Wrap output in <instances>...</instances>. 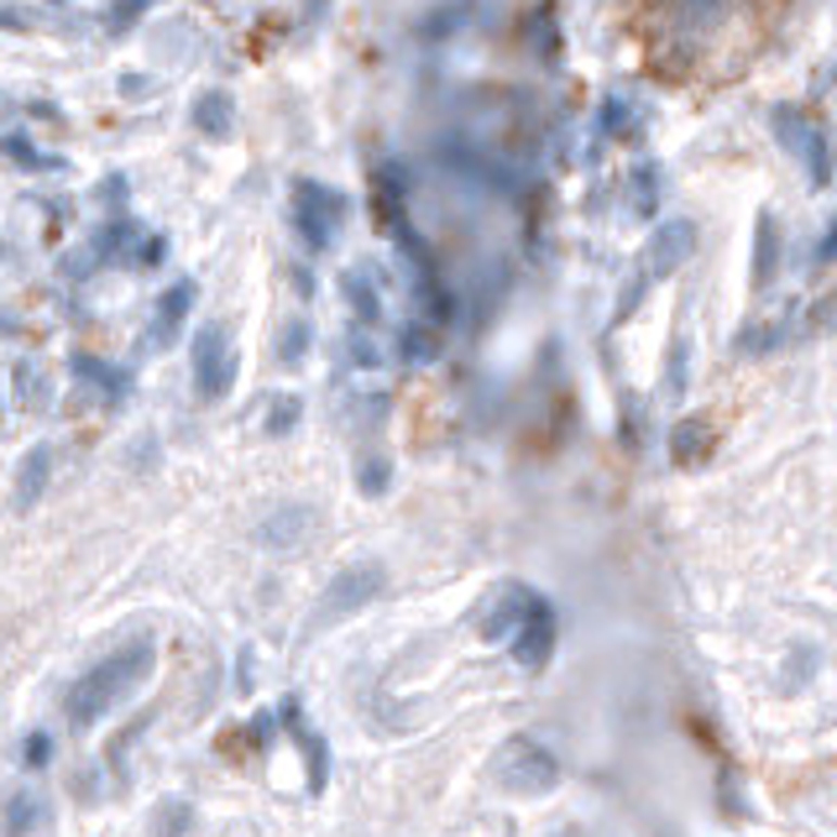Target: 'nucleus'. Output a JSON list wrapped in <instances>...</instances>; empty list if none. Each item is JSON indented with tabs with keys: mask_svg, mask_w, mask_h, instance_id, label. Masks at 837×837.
<instances>
[{
	"mask_svg": "<svg viewBox=\"0 0 837 837\" xmlns=\"http://www.w3.org/2000/svg\"><path fill=\"white\" fill-rule=\"evenodd\" d=\"M707 450H712V424L701 414L675 419V429H670V461L675 466H696V461H707Z\"/></svg>",
	"mask_w": 837,
	"mask_h": 837,
	"instance_id": "nucleus-13",
	"label": "nucleus"
},
{
	"mask_svg": "<svg viewBox=\"0 0 837 837\" xmlns=\"http://www.w3.org/2000/svg\"><path fill=\"white\" fill-rule=\"evenodd\" d=\"M383 592V566H346L335 581H330V592L320 597V613H314V623H335V618H351L357 607H366V602Z\"/></svg>",
	"mask_w": 837,
	"mask_h": 837,
	"instance_id": "nucleus-6",
	"label": "nucleus"
},
{
	"mask_svg": "<svg viewBox=\"0 0 837 837\" xmlns=\"http://www.w3.org/2000/svg\"><path fill=\"white\" fill-rule=\"evenodd\" d=\"M94 199H100L105 209H120V205H126V179H120V173H111V179H100V189H94Z\"/></svg>",
	"mask_w": 837,
	"mask_h": 837,
	"instance_id": "nucleus-37",
	"label": "nucleus"
},
{
	"mask_svg": "<svg viewBox=\"0 0 837 837\" xmlns=\"http://www.w3.org/2000/svg\"><path fill=\"white\" fill-rule=\"evenodd\" d=\"M152 655H157L152 639H137L131 649H116L111 659H100L90 675H79L74 691H68V701H63L68 722H74V727H90V722H100L116 701H126V696L152 675Z\"/></svg>",
	"mask_w": 837,
	"mask_h": 837,
	"instance_id": "nucleus-1",
	"label": "nucleus"
},
{
	"mask_svg": "<svg viewBox=\"0 0 837 837\" xmlns=\"http://www.w3.org/2000/svg\"><path fill=\"white\" fill-rule=\"evenodd\" d=\"M231 383H236V351H231L226 330L205 325L194 335V392H199V403H215L231 392Z\"/></svg>",
	"mask_w": 837,
	"mask_h": 837,
	"instance_id": "nucleus-3",
	"label": "nucleus"
},
{
	"mask_svg": "<svg viewBox=\"0 0 837 837\" xmlns=\"http://www.w3.org/2000/svg\"><path fill=\"white\" fill-rule=\"evenodd\" d=\"M5 152H11V163H22V168H63V157H42L27 137H5Z\"/></svg>",
	"mask_w": 837,
	"mask_h": 837,
	"instance_id": "nucleus-33",
	"label": "nucleus"
},
{
	"mask_svg": "<svg viewBox=\"0 0 837 837\" xmlns=\"http://www.w3.org/2000/svg\"><path fill=\"white\" fill-rule=\"evenodd\" d=\"M346 226V194L320 179H294V231H299L304 252H330Z\"/></svg>",
	"mask_w": 837,
	"mask_h": 837,
	"instance_id": "nucleus-2",
	"label": "nucleus"
},
{
	"mask_svg": "<svg viewBox=\"0 0 837 837\" xmlns=\"http://www.w3.org/2000/svg\"><path fill=\"white\" fill-rule=\"evenodd\" d=\"M0 31H37V11L31 5H16V0H0Z\"/></svg>",
	"mask_w": 837,
	"mask_h": 837,
	"instance_id": "nucleus-34",
	"label": "nucleus"
},
{
	"mask_svg": "<svg viewBox=\"0 0 837 837\" xmlns=\"http://www.w3.org/2000/svg\"><path fill=\"white\" fill-rule=\"evenodd\" d=\"M194 299H199V288H194L189 278H179L173 288H163V294H157V309H152V330H147V346H152V351H163V346H173V340H179V330L189 325V309H194Z\"/></svg>",
	"mask_w": 837,
	"mask_h": 837,
	"instance_id": "nucleus-8",
	"label": "nucleus"
},
{
	"mask_svg": "<svg viewBox=\"0 0 837 837\" xmlns=\"http://www.w3.org/2000/svg\"><path fill=\"white\" fill-rule=\"evenodd\" d=\"M801 163H807L811 189H827V183H833V142H827V131H822V126H811L807 147H801Z\"/></svg>",
	"mask_w": 837,
	"mask_h": 837,
	"instance_id": "nucleus-21",
	"label": "nucleus"
},
{
	"mask_svg": "<svg viewBox=\"0 0 837 837\" xmlns=\"http://www.w3.org/2000/svg\"><path fill=\"white\" fill-rule=\"evenodd\" d=\"M691 252H696V226L691 220H659L655 236L644 241V272L670 278V272H681L691 262Z\"/></svg>",
	"mask_w": 837,
	"mask_h": 837,
	"instance_id": "nucleus-7",
	"label": "nucleus"
},
{
	"mask_svg": "<svg viewBox=\"0 0 837 837\" xmlns=\"http://www.w3.org/2000/svg\"><path fill=\"white\" fill-rule=\"evenodd\" d=\"M74 377H79V383H94V388L105 392V403H111V409H116L120 398L131 392V372H126V366H116V361H105V357H85V351H79V357H74Z\"/></svg>",
	"mask_w": 837,
	"mask_h": 837,
	"instance_id": "nucleus-12",
	"label": "nucleus"
},
{
	"mask_svg": "<svg viewBox=\"0 0 837 837\" xmlns=\"http://www.w3.org/2000/svg\"><path fill=\"white\" fill-rule=\"evenodd\" d=\"M309 529H314V513L309 508H278L257 535H262L268 550H294L299 539H309Z\"/></svg>",
	"mask_w": 837,
	"mask_h": 837,
	"instance_id": "nucleus-15",
	"label": "nucleus"
},
{
	"mask_svg": "<svg viewBox=\"0 0 837 837\" xmlns=\"http://www.w3.org/2000/svg\"><path fill=\"white\" fill-rule=\"evenodd\" d=\"M550 655H555V607L539 597V592H529L518 623H513V659L524 670H544Z\"/></svg>",
	"mask_w": 837,
	"mask_h": 837,
	"instance_id": "nucleus-5",
	"label": "nucleus"
},
{
	"mask_svg": "<svg viewBox=\"0 0 837 837\" xmlns=\"http://www.w3.org/2000/svg\"><path fill=\"white\" fill-rule=\"evenodd\" d=\"M686 357H691V340L681 335V340L670 346V361H665V392H670V398L686 392Z\"/></svg>",
	"mask_w": 837,
	"mask_h": 837,
	"instance_id": "nucleus-31",
	"label": "nucleus"
},
{
	"mask_svg": "<svg viewBox=\"0 0 837 837\" xmlns=\"http://www.w3.org/2000/svg\"><path fill=\"white\" fill-rule=\"evenodd\" d=\"M340 357L351 361L357 372H377V366H383V340H377V330L372 325L340 330Z\"/></svg>",
	"mask_w": 837,
	"mask_h": 837,
	"instance_id": "nucleus-18",
	"label": "nucleus"
},
{
	"mask_svg": "<svg viewBox=\"0 0 837 837\" xmlns=\"http://www.w3.org/2000/svg\"><path fill=\"white\" fill-rule=\"evenodd\" d=\"M152 85L147 79H137V74H126V79H120V94H147Z\"/></svg>",
	"mask_w": 837,
	"mask_h": 837,
	"instance_id": "nucleus-39",
	"label": "nucleus"
},
{
	"mask_svg": "<svg viewBox=\"0 0 837 837\" xmlns=\"http://www.w3.org/2000/svg\"><path fill=\"white\" fill-rule=\"evenodd\" d=\"M299 419H304L299 398H294V392H278V398H272V409H268V419H262V429H268L272 440H283V435H294V429H299Z\"/></svg>",
	"mask_w": 837,
	"mask_h": 837,
	"instance_id": "nucleus-26",
	"label": "nucleus"
},
{
	"mask_svg": "<svg viewBox=\"0 0 837 837\" xmlns=\"http://www.w3.org/2000/svg\"><path fill=\"white\" fill-rule=\"evenodd\" d=\"M780 257H785V241H780L775 209H759V220H754V262H748V278H754V288H759V294H764V288H775Z\"/></svg>",
	"mask_w": 837,
	"mask_h": 837,
	"instance_id": "nucleus-9",
	"label": "nucleus"
},
{
	"mask_svg": "<svg viewBox=\"0 0 837 837\" xmlns=\"http://www.w3.org/2000/svg\"><path fill=\"white\" fill-rule=\"evenodd\" d=\"M780 340H785V320H754L748 330H738L733 351L738 357H764V351H775Z\"/></svg>",
	"mask_w": 837,
	"mask_h": 837,
	"instance_id": "nucleus-23",
	"label": "nucleus"
},
{
	"mask_svg": "<svg viewBox=\"0 0 837 837\" xmlns=\"http://www.w3.org/2000/svg\"><path fill=\"white\" fill-rule=\"evenodd\" d=\"M833 252H837V231H822V236H816V252H811V268H827Z\"/></svg>",
	"mask_w": 837,
	"mask_h": 837,
	"instance_id": "nucleus-38",
	"label": "nucleus"
},
{
	"mask_svg": "<svg viewBox=\"0 0 837 837\" xmlns=\"http://www.w3.org/2000/svg\"><path fill=\"white\" fill-rule=\"evenodd\" d=\"M675 16H681L691 31H712L722 16H727V0H675Z\"/></svg>",
	"mask_w": 837,
	"mask_h": 837,
	"instance_id": "nucleus-27",
	"label": "nucleus"
},
{
	"mask_svg": "<svg viewBox=\"0 0 837 837\" xmlns=\"http://www.w3.org/2000/svg\"><path fill=\"white\" fill-rule=\"evenodd\" d=\"M644 288H649V272L639 268V272H633V278L623 283V294H618V304H613V325H623V320H628V309H639V304H644Z\"/></svg>",
	"mask_w": 837,
	"mask_h": 837,
	"instance_id": "nucleus-32",
	"label": "nucleus"
},
{
	"mask_svg": "<svg viewBox=\"0 0 837 837\" xmlns=\"http://www.w3.org/2000/svg\"><path fill=\"white\" fill-rule=\"evenodd\" d=\"M42 816H48V807H42L37 796H11L5 811H0V827H5V837H27Z\"/></svg>",
	"mask_w": 837,
	"mask_h": 837,
	"instance_id": "nucleus-24",
	"label": "nucleus"
},
{
	"mask_svg": "<svg viewBox=\"0 0 837 837\" xmlns=\"http://www.w3.org/2000/svg\"><path fill=\"white\" fill-rule=\"evenodd\" d=\"M524 602H529V587H503L498 597H492V613L481 618V633L487 639H503V633H513V623H518V613H524Z\"/></svg>",
	"mask_w": 837,
	"mask_h": 837,
	"instance_id": "nucleus-19",
	"label": "nucleus"
},
{
	"mask_svg": "<svg viewBox=\"0 0 837 837\" xmlns=\"http://www.w3.org/2000/svg\"><path fill=\"white\" fill-rule=\"evenodd\" d=\"M555 780H561V764H555L550 748L535 744V738H508V748H503V785L513 796H544Z\"/></svg>",
	"mask_w": 837,
	"mask_h": 837,
	"instance_id": "nucleus-4",
	"label": "nucleus"
},
{
	"mask_svg": "<svg viewBox=\"0 0 837 837\" xmlns=\"http://www.w3.org/2000/svg\"><path fill=\"white\" fill-rule=\"evenodd\" d=\"M775 137L785 142L790 157H801V147H807V137H811V120L801 116V111H790V105H780L775 111Z\"/></svg>",
	"mask_w": 837,
	"mask_h": 837,
	"instance_id": "nucleus-29",
	"label": "nucleus"
},
{
	"mask_svg": "<svg viewBox=\"0 0 837 837\" xmlns=\"http://www.w3.org/2000/svg\"><path fill=\"white\" fill-rule=\"evenodd\" d=\"M48 759H53V738L37 727V733H27V744H22V764H27V770H42Z\"/></svg>",
	"mask_w": 837,
	"mask_h": 837,
	"instance_id": "nucleus-35",
	"label": "nucleus"
},
{
	"mask_svg": "<svg viewBox=\"0 0 837 837\" xmlns=\"http://www.w3.org/2000/svg\"><path fill=\"white\" fill-rule=\"evenodd\" d=\"M11 388H16V403L22 409H42L48 398H53V388H48V377L31 366V361H22L16 372H11Z\"/></svg>",
	"mask_w": 837,
	"mask_h": 837,
	"instance_id": "nucleus-25",
	"label": "nucleus"
},
{
	"mask_svg": "<svg viewBox=\"0 0 837 837\" xmlns=\"http://www.w3.org/2000/svg\"><path fill=\"white\" fill-rule=\"evenodd\" d=\"M152 5H163V0H111V5H105V31H111V37H120L131 22H142Z\"/></svg>",
	"mask_w": 837,
	"mask_h": 837,
	"instance_id": "nucleus-30",
	"label": "nucleus"
},
{
	"mask_svg": "<svg viewBox=\"0 0 837 837\" xmlns=\"http://www.w3.org/2000/svg\"><path fill=\"white\" fill-rule=\"evenodd\" d=\"M398 357L409 361V366H429V361L440 357V325L409 320V325L398 330Z\"/></svg>",
	"mask_w": 837,
	"mask_h": 837,
	"instance_id": "nucleus-17",
	"label": "nucleus"
},
{
	"mask_svg": "<svg viewBox=\"0 0 837 837\" xmlns=\"http://www.w3.org/2000/svg\"><path fill=\"white\" fill-rule=\"evenodd\" d=\"M309 346H314V325H309V320H288V325L278 330L272 357H278V366H299V361L309 357Z\"/></svg>",
	"mask_w": 837,
	"mask_h": 837,
	"instance_id": "nucleus-22",
	"label": "nucleus"
},
{
	"mask_svg": "<svg viewBox=\"0 0 837 837\" xmlns=\"http://www.w3.org/2000/svg\"><path fill=\"white\" fill-rule=\"evenodd\" d=\"M194 131L209 137V142H231V131H236V100L226 90H205L194 100Z\"/></svg>",
	"mask_w": 837,
	"mask_h": 837,
	"instance_id": "nucleus-11",
	"label": "nucleus"
},
{
	"mask_svg": "<svg viewBox=\"0 0 837 837\" xmlns=\"http://www.w3.org/2000/svg\"><path fill=\"white\" fill-rule=\"evenodd\" d=\"M388 481H392V461L388 455H361V466H357V487H361V498H383L388 492Z\"/></svg>",
	"mask_w": 837,
	"mask_h": 837,
	"instance_id": "nucleus-28",
	"label": "nucleus"
},
{
	"mask_svg": "<svg viewBox=\"0 0 837 837\" xmlns=\"http://www.w3.org/2000/svg\"><path fill=\"white\" fill-rule=\"evenodd\" d=\"M633 105H628L623 94H602V105H597V131L607 137V142H628L633 137Z\"/></svg>",
	"mask_w": 837,
	"mask_h": 837,
	"instance_id": "nucleus-20",
	"label": "nucleus"
},
{
	"mask_svg": "<svg viewBox=\"0 0 837 837\" xmlns=\"http://www.w3.org/2000/svg\"><path fill=\"white\" fill-rule=\"evenodd\" d=\"M48 477H53V446H31L16 472V508H37V498L48 492Z\"/></svg>",
	"mask_w": 837,
	"mask_h": 837,
	"instance_id": "nucleus-14",
	"label": "nucleus"
},
{
	"mask_svg": "<svg viewBox=\"0 0 837 837\" xmlns=\"http://www.w3.org/2000/svg\"><path fill=\"white\" fill-rule=\"evenodd\" d=\"M644 440V398H628L623 403V446H639Z\"/></svg>",
	"mask_w": 837,
	"mask_h": 837,
	"instance_id": "nucleus-36",
	"label": "nucleus"
},
{
	"mask_svg": "<svg viewBox=\"0 0 837 837\" xmlns=\"http://www.w3.org/2000/svg\"><path fill=\"white\" fill-rule=\"evenodd\" d=\"M659 189H665V179H659V163L639 157V163H633V173H628V209H633L639 220H649V215L659 209Z\"/></svg>",
	"mask_w": 837,
	"mask_h": 837,
	"instance_id": "nucleus-16",
	"label": "nucleus"
},
{
	"mask_svg": "<svg viewBox=\"0 0 837 837\" xmlns=\"http://www.w3.org/2000/svg\"><path fill=\"white\" fill-rule=\"evenodd\" d=\"M340 299H346V309H351V320L357 325H383V288L372 283V272L366 268H346L340 272Z\"/></svg>",
	"mask_w": 837,
	"mask_h": 837,
	"instance_id": "nucleus-10",
	"label": "nucleus"
}]
</instances>
